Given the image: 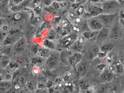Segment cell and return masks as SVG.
Listing matches in <instances>:
<instances>
[{
	"label": "cell",
	"instance_id": "obj_1",
	"mask_svg": "<svg viewBox=\"0 0 124 93\" xmlns=\"http://www.w3.org/2000/svg\"><path fill=\"white\" fill-rule=\"evenodd\" d=\"M101 8L103 10L104 13H117L118 10L121 8V6L117 0H108L104 2Z\"/></svg>",
	"mask_w": 124,
	"mask_h": 93
},
{
	"label": "cell",
	"instance_id": "obj_2",
	"mask_svg": "<svg viewBox=\"0 0 124 93\" xmlns=\"http://www.w3.org/2000/svg\"><path fill=\"white\" fill-rule=\"evenodd\" d=\"M118 13L115 14H101L98 16L100 21L102 22L104 26L108 27L111 25L112 26L116 22ZM109 28V27H108Z\"/></svg>",
	"mask_w": 124,
	"mask_h": 93
},
{
	"label": "cell",
	"instance_id": "obj_3",
	"mask_svg": "<svg viewBox=\"0 0 124 93\" xmlns=\"http://www.w3.org/2000/svg\"><path fill=\"white\" fill-rule=\"evenodd\" d=\"M87 25L92 32H98L103 28L104 26L98 16H91L87 20Z\"/></svg>",
	"mask_w": 124,
	"mask_h": 93
},
{
	"label": "cell",
	"instance_id": "obj_4",
	"mask_svg": "<svg viewBox=\"0 0 124 93\" xmlns=\"http://www.w3.org/2000/svg\"><path fill=\"white\" fill-rule=\"evenodd\" d=\"M100 51V47L95 44L89 48L87 53V57L89 59H92L98 56Z\"/></svg>",
	"mask_w": 124,
	"mask_h": 93
},
{
	"label": "cell",
	"instance_id": "obj_5",
	"mask_svg": "<svg viewBox=\"0 0 124 93\" xmlns=\"http://www.w3.org/2000/svg\"><path fill=\"white\" fill-rule=\"evenodd\" d=\"M115 24L116 22L112 26L111 29L110 30L109 36L110 39H116L121 35L122 32L120 27Z\"/></svg>",
	"mask_w": 124,
	"mask_h": 93
},
{
	"label": "cell",
	"instance_id": "obj_6",
	"mask_svg": "<svg viewBox=\"0 0 124 93\" xmlns=\"http://www.w3.org/2000/svg\"><path fill=\"white\" fill-rule=\"evenodd\" d=\"M88 12L92 16H98L103 13V10L101 7L93 5H90L87 8Z\"/></svg>",
	"mask_w": 124,
	"mask_h": 93
},
{
	"label": "cell",
	"instance_id": "obj_7",
	"mask_svg": "<svg viewBox=\"0 0 124 93\" xmlns=\"http://www.w3.org/2000/svg\"><path fill=\"white\" fill-rule=\"evenodd\" d=\"M98 32L99 33L97 35V39L99 41H104L109 35L110 30L108 27H104L101 30Z\"/></svg>",
	"mask_w": 124,
	"mask_h": 93
},
{
	"label": "cell",
	"instance_id": "obj_8",
	"mask_svg": "<svg viewBox=\"0 0 124 93\" xmlns=\"http://www.w3.org/2000/svg\"><path fill=\"white\" fill-rule=\"evenodd\" d=\"M110 70H105L101 75V79L104 82H107L111 80L112 78L113 75Z\"/></svg>",
	"mask_w": 124,
	"mask_h": 93
},
{
	"label": "cell",
	"instance_id": "obj_9",
	"mask_svg": "<svg viewBox=\"0 0 124 93\" xmlns=\"http://www.w3.org/2000/svg\"><path fill=\"white\" fill-rule=\"evenodd\" d=\"M89 69V66L88 64L85 62L82 63L78 69L79 72L82 75H85Z\"/></svg>",
	"mask_w": 124,
	"mask_h": 93
},
{
	"label": "cell",
	"instance_id": "obj_10",
	"mask_svg": "<svg viewBox=\"0 0 124 93\" xmlns=\"http://www.w3.org/2000/svg\"><path fill=\"white\" fill-rule=\"evenodd\" d=\"M114 48V46L112 43H106L100 47V51L104 53H107L111 51Z\"/></svg>",
	"mask_w": 124,
	"mask_h": 93
},
{
	"label": "cell",
	"instance_id": "obj_11",
	"mask_svg": "<svg viewBox=\"0 0 124 93\" xmlns=\"http://www.w3.org/2000/svg\"><path fill=\"white\" fill-rule=\"evenodd\" d=\"M116 71L119 73H122L124 70V66L121 62L116 63L115 66Z\"/></svg>",
	"mask_w": 124,
	"mask_h": 93
},
{
	"label": "cell",
	"instance_id": "obj_12",
	"mask_svg": "<svg viewBox=\"0 0 124 93\" xmlns=\"http://www.w3.org/2000/svg\"><path fill=\"white\" fill-rule=\"evenodd\" d=\"M22 0H11V2L12 5H15L21 2Z\"/></svg>",
	"mask_w": 124,
	"mask_h": 93
},
{
	"label": "cell",
	"instance_id": "obj_13",
	"mask_svg": "<svg viewBox=\"0 0 124 93\" xmlns=\"http://www.w3.org/2000/svg\"><path fill=\"white\" fill-rule=\"evenodd\" d=\"M85 36L87 38H90L92 37V34L91 32H86L84 34Z\"/></svg>",
	"mask_w": 124,
	"mask_h": 93
},
{
	"label": "cell",
	"instance_id": "obj_14",
	"mask_svg": "<svg viewBox=\"0 0 124 93\" xmlns=\"http://www.w3.org/2000/svg\"><path fill=\"white\" fill-rule=\"evenodd\" d=\"M120 61L123 64H124V53L122 54L120 56Z\"/></svg>",
	"mask_w": 124,
	"mask_h": 93
},
{
	"label": "cell",
	"instance_id": "obj_15",
	"mask_svg": "<svg viewBox=\"0 0 124 93\" xmlns=\"http://www.w3.org/2000/svg\"><path fill=\"white\" fill-rule=\"evenodd\" d=\"M120 24L122 25V27L123 28V30L124 31V18L120 19L119 21Z\"/></svg>",
	"mask_w": 124,
	"mask_h": 93
},
{
	"label": "cell",
	"instance_id": "obj_16",
	"mask_svg": "<svg viewBox=\"0 0 124 93\" xmlns=\"http://www.w3.org/2000/svg\"><path fill=\"white\" fill-rule=\"evenodd\" d=\"M51 3V0H46L45 2V3L47 5H50Z\"/></svg>",
	"mask_w": 124,
	"mask_h": 93
},
{
	"label": "cell",
	"instance_id": "obj_17",
	"mask_svg": "<svg viewBox=\"0 0 124 93\" xmlns=\"http://www.w3.org/2000/svg\"><path fill=\"white\" fill-rule=\"evenodd\" d=\"M117 0L119 3L120 5H121V6L124 3V0Z\"/></svg>",
	"mask_w": 124,
	"mask_h": 93
},
{
	"label": "cell",
	"instance_id": "obj_18",
	"mask_svg": "<svg viewBox=\"0 0 124 93\" xmlns=\"http://www.w3.org/2000/svg\"><path fill=\"white\" fill-rule=\"evenodd\" d=\"M44 53L47 54H48V51L47 50H45L44 51Z\"/></svg>",
	"mask_w": 124,
	"mask_h": 93
},
{
	"label": "cell",
	"instance_id": "obj_19",
	"mask_svg": "<svg viewBox=\"0 0 124 93\" xmlns=\"http://www.w3.org/2000/svg\"><path fill=\"white\" fill-rule=\"evenodd\" d=\"M54 63L53 62H52L50 64V65L51 66H53V65H54Z\"/></svg>",
	"mask_w": 124,
	"mask_h": 93
},
{
	"label": "cell",
	"instance_id": "obj_20",
	"mask_svg": "<svg viewBox=\"0 0 124 93\" xmlns=\"http://www.w3.org/2000/svg\"><path fill=\"white\" fill-rule=\"evenodd\" d=\"M4 28H3V29H4L5 30H6L7 29V26H4Z\"/></svg>",
	"mask_w": 124,
	"mask_h": 93
},
{
	"label": "cell",
	"instance_id": "obj_21",
	"mask_svg": "<svg viewBox=\"0 0 124 93\" xmlns=\"http://www.w3.org/2000/svg\"><path fill=\"white\" fill-rule=\"evenodd\" d=\"M43 50H42V49H41V50H39V51L40 52V53H42L43 52Z\"/></svg>",
	"mask_w": 124,
	"mask_h": 93
},
{
	"label": "cell",
	"instance_id": "obj_22",
	"mask_svg": "<svg viewBox=\"0 0 124 93\" xmlns=\"http://www.w3.org/2000/svg\"><path fill=\"white\" fill-rule=\"evenodd\" d=\"M42 69V70L43 71H44L45 70V69L44 68H42V69Z\"/></svg>",
	"mask_w": 124,
	"mask_h": 93
},
{
	"label": "cell",
	"instance_id": "obj_23",
	"mask_svg": "<svg viewBox=\"0 0 124 93\" xmlns=\"http://www.w3.org/2000/svg\"><path fill=\"white\" fill-rule=\"evenodd\" d=\"M30 89H31V90H33V87H32V86H31V87H30Z\"/></svg>",
	"mask_w": 124,
	"mask_h": 93
},
{
	"label": "cell",
	"instance_id": "obj_24",
	"mask_svg": "<svg viewBox=\"0 0 124 93\" xmlns=\"http://www.w3.org/2000/svg\"><path fill=\"white\" fill-rule=\"evenodd\" d=\"M56 0L58 1H61V0Z\"/></svg>",
	"mask_w": 124,
	"mask_h": 93
},
{
	"label": "cell",
	"instance_id": "obj_25",
	"mask_svg": "<svg viewBox=\"0 0 124 93\" xmlns=\"http://www.w3.org/2000/svg\"><path fill=\"white\" fill-rule=\"evenodd\" d=\"M62 86V84H59V86Z\"/></svg>",
	"mask_w": 124,
	"mask_h": 93
}]
</instances>
